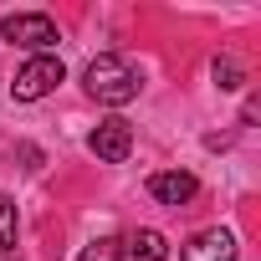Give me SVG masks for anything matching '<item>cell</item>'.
Returning <instances> with one entry per match:
<instances>
[{"label":"cell","mask_w":261,"mask_h":261,"mask_svg":"<svg viewBox=\"0 0 261 261\" xmlns=\"http://www.w3.org/2000/svg\"><path fill=\"white\" fill-rule=\"evenodd\" d=\"M87 92L97 97V102H134L139 97V72H134V62L128 57H118V51H102V57H92L87 62Z\"/></svg>","instance_id":"obj_1"},{"label":"cell","mask_w":261,"mask_h":261,"mask_svg":"<svg viewBox=\"0 0 261 261\" xmlns=\"http://www.w3.org/2000/svg\"><path fill=\"white\" fill-rule=\"evenodd\" d=\"M62 77H67L62 57H36V62H26V67L16 72V82H11V97H16V102H36V97H46V92H51Z\"/></svg>","instance_id":"obj_2"},{"label":"cell","mask_w":261,"mask_h":261,"mask_svg":"<svg viewBox=\"0 0 261 261\" xmlns=\"http://www.w3.org/2000/svg\"><path fill=\"white\" fill-rule=\"evenodd\" d=\"M0 36L16 46H31V51H46V46H57V21L51 16H6Z\"/></svg>","instance_id":"obj_3"},{"label":"cell","mask_w":261,"mask_h":261,"mask_svg":"<svg viewBox=\"0 0 261 261\" xmlns=\"http://www.w3.org/2000/svg\"><path fill=\"white\" fill-rule=\"evenodd\" d=\"M87 149H92L102 164H123V159H128V149H134V128H128L123 118H108V123H97V128H92Z\"/></svg>","instance_id":"obj_4"},{"label":"cell","mask_w":261,"mask_h":261,"mask_svg":"<svg viewBox=\"0 0 261 261\" xmlns=\"http://www.w3.org/2000/svg\"><path fill=\"white\" fill-rule=\"evenodd\" d=\"M179 261H236V236L230 230H200L179 251Z\"/></svg>","instance_id":"obj_5"},{"label":"cell","mask_w":261,"mask_h":261,"mask_svg":"<svg viewBox=\"0 0 261 261\" xmlns=\"http://www.w3.org/2000/svg\"><path fill=\"white\" fill-rule=\"evenodd\" d=\"M149 195H154L159 205H185V200H195V174H185V169H164V174L149 179Z\"/></svg>","instance_id":"obj_6"},{"label":"cell","mask_w":261,"mask_h":261,"mask_svg":"<svg viewBox=\"0 0 261 261\" xmlns=\"http://www.w3.org/2000/svg\"><path fill=\"white\" fill-rule=\"evenodd\" d=\"M123 261H169V246H164L159 230H139V236H128Z\"/></svg>","instance_id":"obj_7"},{"label":"cell","mask_w":261,"mask_h":261,"mask_svg":"<svg viewBox=\"0 0 261 261\" xmlns=\"http://www.w3.org/2000/svg\"><path fill=\"white\" fill-rule=\"evenodd\" d=\"M16 251V205L0 195V256H11Z\"/></svg>","instance_id":"obj_8"},{"label":"cell","mask_w":261,"mask_h":261,"mask_svg":"<svg viewBox=\"0 0 261 261\" xmlns=\"http://www.w3.org/2000/svg\"><path fill=\"white\" fill-rule=\"evenodd\" d=\"M77 261H123V246H118L113 236H102V241H92V246H87Z\"/></svg>","instance_id":"obj_9"},{"label":"cell","mask_w":261,"mask_h":261,"mask_svg":"<svg viewBox=\"0 0 261 261\" xmlns=\"http://www.w3.org/2000/svg\"><path fill=\"white\" fill-rule=\"evenodd\" d=\"M215 82H220V87H241V67H236L230 57H225V62H215Z\"/></svg>","instance_id":"obj_10"}]
</instances>
